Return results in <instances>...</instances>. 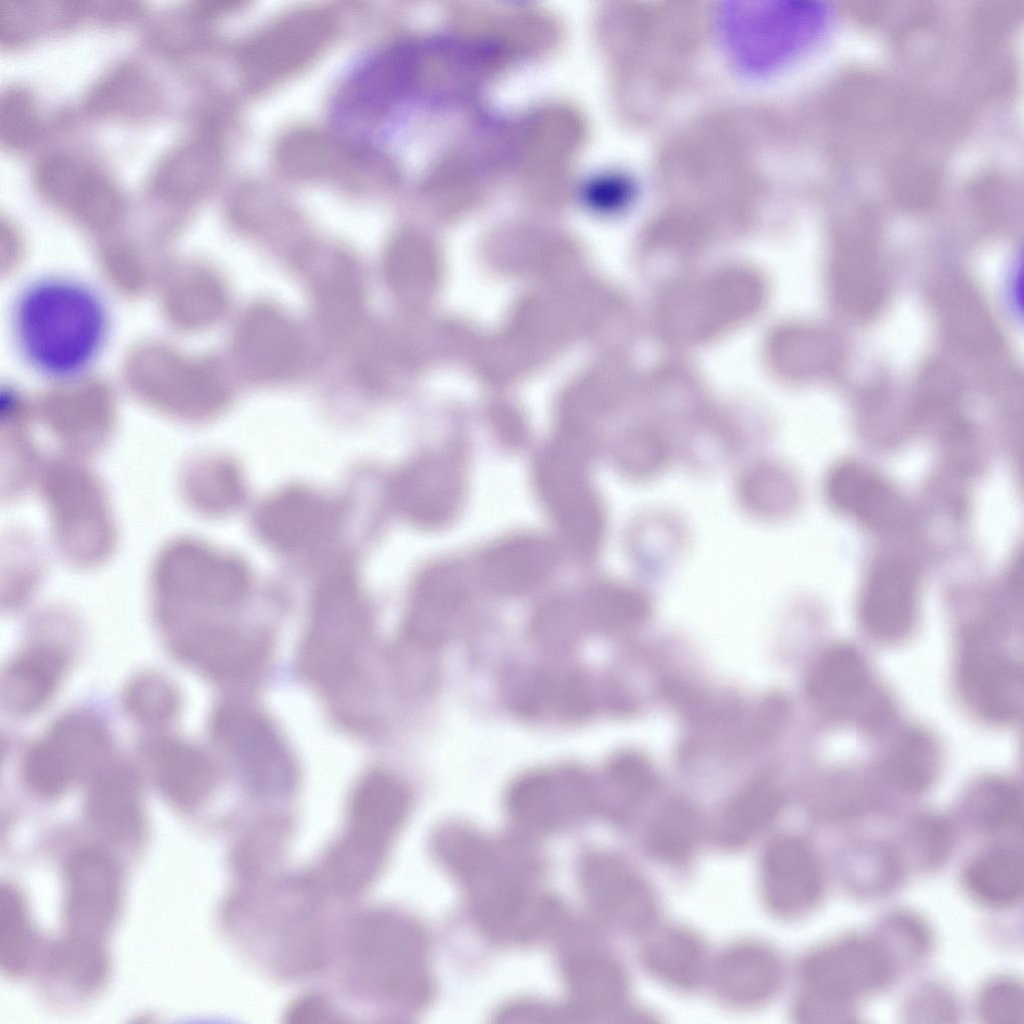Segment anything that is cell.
Segmentation results:
<instances>
[{"label":"cell","mask_w":1024,"mask_h":1024,"mask_svg":"<svg viewBox=\"0 0 1024 1024\" xmlns=\"http://www.w3.org/2000/svg\"><path fill=\"white\" fill-rule=\"evenodd\" d=\"M10 332L23 363L41 378L69 382L98 362L111 332L104 294L77 276L49 273L16 292Z\"/></svg>","instance_id":"cell-1"},{"label":"cell","mask_w":1024,"mask_h":1024,"mask_svg":"<svg viewBox=\"0 0 1024 1024\" xmlns=\"http://www.w3.org/2000/svg\"><path fill=\"white\" fill-rule=\"evenodd\" d=\"M519 848L463 826L448 827L434 839L437 857L462 883L481 926L504 941L529 932L547 901L532 887L535 862Z\"/></svg>","instance_id":"cell-2"},{"label":"cell","mask_w":1024,"mask_h":1024,"mask_svg":"<svg viewBox=\"0 0 1024 1024\" xmlns=\"http://www.w3.org/2000/svg\"><path fill=\"white\" fill-rule=\"evenodd\" d=\"M348 982L387 1010L413 1013L431 998L429 946L423 927L392 907H374L348 923L343 940Z\"/></svg>","instance_id":"cell-3"},{"label":"cell","mask_w":1024,"mask_h":1024,"mask_svg":"<svg viewBox=\"0 0 1024 1024\" xmlns=\"http://www.w3.org/2000/svg\"><path fill=\"white\" fill-rule=\"evenodd\" d=\"M825 21V8L811 0H730L716 8L714 24L732 63L763 76L809 48Z\"/></svg>","instance_id":"cell-4"},{"label":"cell","mask_w":1024,"mask_h":1024,"mask_svg":"<svg viewBox=\"0 0 1024 1024\" xmlns=\"http://www.w3.org/2000/svg\"><path fill=\"white\" fill-rule=\"evenodd\" d=\"M503 133L506 170L520 191L535 198H561L572 182V163L586 124L580 110L550 100L529 108Z\"/></svg>","instance_id":"cell-5"},{"label":"cell","mask_w":1024,"mask_h":1024,"mask_svg":"<svg viewBox=\"0 0 1024 1024\" xmlns=\"http://www.w3.org/2000/svg\"><path fill=\"white\" fill-rule=\"evenodd\" d=\"M41 491L52 538L63 559L78 568H93L111 555L116 526L111 505L96 475L78 458L48 463Z\"/></svg>","instance_id":"cell-6"},{"label":"cell","mask_w":1024,"mask_h":1024,"mask_svg":"<svg viewBox=\"0 0 1024 1024\" xmlns=\"http://www.w3.org/2000/svg\"><path fill=\"white\" fill-rule=\"evenodd\" d=\"M368 609L346 563L328 570L314 593L300 665L305 676L322 687H335L351 674L368 626Z\"/></svg>","instance_id":"cell-7"},{"label":"cell","mask_w":1024,"mask_h":1024,"mask_svg":"<svg viewBox=\"0 0 1024 1024\" xmlns=\"http://www.w3.org/2000/svg\"><path fill=\"white\" fill-rule=\"evenodd\" d=\"M535 480L540 497L570 547L592 556L603 534V515L587 475V446L569 432L539 454Z\"/></svg>","instance_id":"cell-8"},{"label":"cell","mask_w":1024,"mask_h":1024,"mask_svg":"<svg viewBox=\"0 0 1024 1024\" xmlns=\"http://www.w3.org/2000/svg\"><path fill=\"white\" fill-rule=\"evenodd\" d=\"M153 592L177 605L223 608L247 593L243 563L195 538H178L158 554L151 574Z\"/></svg>","instance_id":"cell-9"},{"label":"cell","mask_w":1024,"mask_h":1024,"mask_svg":"<svg viewBox=\"0 0 1024 1024\" xmlns=\"http://www.w3.org/2000/svg\"><path fill=\"white\" fill-rule=\"evenodd\" d=\"M109 732L88 713L60 718L32 747L24 762V780L41 797H55L81 780L94 778L106 766Z\"/></svg>","instance_id":"cell-10"},{"label":"cell","mask_w":1024,"mask_h":1024,"mask_svg":"<svg viewBox=\"0 0 1024 1024\" xmlns=\"http://www.w3.org/2000/svg\"><path fill=\"white\" fill-rule=\"evenodd\" d=\"M121 882L115 862L104 852L81 849L64 871V933L59 944L106 951L104 938L116 917Z\"/></svg>","instance_id":"cell-11"},{"label":"cell","mask_w":1024,"mask_h":1024,"mask_svg":"<svg viewBox=\"0 0 1024 1024\" xmlns=\"http://www.w3.org/2000/svg\"><path fill=\"white\" fill-rule=\"evenodd\" d=\"M212 731L254 790L281 796L293 788L296 767L290 751L259 712L241 704H225L213 716Z\"/></svg>","instance_id":"cell-12"},{"label":"cell","mask_w":1024,"mask_h":1024,"mask_svg":"<svg viewBox=\"0 0 1024 1024\" xmlns=\"http://www.w3.org/2000/svg\"><path fill=\"white\" fill-rule=\"evenodd\" d=\"M337 22L320 9L292 13L250 40L240 70L251 89H263L299 71L319 56L336 33Z\"/></svg>","instance_id":"cell-13"},{"label":"cell","mask_w":1024,"mask_h":1024,"mask_svg":"<svg viewBox=\"0 0 1024 1024\" xmlns=\"http://www.w3.org/2000/svg\"><path fill=\"white\" fill-rule=\"evenodd\" d=\"M957 670L962 697L978 716L1006 724L1020 714L1022 668L990 631L975 627L965 632Z\"/></svg>","instance_id":"cell-14"},{"label":"cell","mask_w":1024,"mask_h":1024,"mask_svg":"<svg viewBox=\"0 0 1024 1024\" xmlns=\"http://www.w3.org/2000/svg\"><path fill=\"white\" fill-rule=\"evenodd\" d=\"M448 16L453 31L491 46L509 62L546 55L563 36L559 18L535 6L461 3L449 8Z\"/></svg>","instance_id":"cell-15"},{"label":"cell","mask_w":1024,"mask_h":1024,"mask_svg":"<svg viewBox=\"0 0 1024 1024\" xmlns=\"http://www.w3.org/2000/svg\"><path fill=\"white\" fill-rule=\"evenodd\" d=\"M409 808V792L397 777L371 772L353 790L346 827L335 840L355 858L386 865Z\"/></svg>","instance_id":"cell-16"},{"label":"cell","mask_w":1024,"mask_h":1024,"mask_svg":"<svg viewBox=\"0 0 1024 1024\" xmlns=\"http://www.w3.org/2000/svg\"><path fill=\"white\" fill-rule=\"evenodd\" d=\"M895 964L877 940L844 937L811 952L803 961L805 988L852 1000L884 988Z\"/></svg>","instance_id":"cell-17"},{"label":"cell","mask_w":1024,"mask_h":1024,"mask_svg":"<svg viewBox=\"0 0 1024 1024\" xmlns=\"http://www.w3.org/2000/svg\"><path fill=\"white\" fill-rule=\"evenodd\" d=\"M593 787L577 769L535 770L521 775L507 793V806L521 827L551 831L595 809Z\"/></svg>","instance_id":"cell-18"},{"label":"cell","mask_w":1024,"mask_h":1024,"mask_svg":"<svg viewBox=\"0 0 1024 1024\" xmlns=\"http://www.w3.org/2000/svg\"><path fill=\"white\" fill-rule=\"evenodd\" d=\"M463 476L457 461L448 455H427L405 466L394 477L391 501L410 523L427 529L440 528L454 519L463 499Z\"/></svg>","instance_id":"cell-19"},{"label":"cell","mask_w":1024,"mask_h":1024,"mask_svg":"<svg viewBox=\"0 0 1024 1024\" xmlns=\"http://www.w3.org/2000/svg\"><path fill=\"white\" fill-rule=\"evenodd\" d=\"M277 158L285 171L301 178H329L346 185L375 187L390 184L393 177L385 162L317 131L287 135L279 145Z\"/></svg>","instance_id":"cell-20"},{"label":"cell","mask_w":1024,"mask_h":1024,"mask_svg":"<svg viewBox=\"0 0 1024 1024\" xmlns=\"http://www.w3.org/2000/svg\"><path fill=\"white\" fill-rule=\"evenodd\" d=\"M823 882L818 857L803 839L779 835L767 845L761 862V885L773 913L793 918L809 912L822 895Z\"/></svg>","instance_id":"cell-21"},{"label":"cell","mask_w":1024,"mask_h":1024,"mask_svg":"<svg viewBox=\"0 0 1024 1024\" xmlns=\"http://www.w3.org/2000/svg\"><path fill=\"white\" fill-rule=\"evenodd\" d=\"M918 607V580L900 557L879 561L869 573L859 600L863 628L875 641L895 644L913 629Z\"/></svg>","instance_id":"cell-22"},{"label":"cell","mask_w":1024,"mask_h":1024,"mask_svg":"<svg viewBox=\"0 0 1024 1024\" xmlns=\"http://www.w3.org/2000/svg\"><path fill=\"white\" fill-rule=\"evenodd\" d=\"M336 507L319 493L291 486L269 497L257 510L255 529L274 549L299 551L322 541L335 527Z\"/></svg>","instance_id":"cell-23"},{"label":"cell","mask_w":1024,"mask_h":1024,"mask_svg":"<svg viewBox=\"0 0 1024 1024\" xmlns=\"http://www.w3.org/2000/svg\"><path fill=\"white\" fill-rule=\"evenodd\" d=\"M504 167L502 133L498 138L473 137L447 150L427 171L420 188L435 201H475L496 187Z\"/></svg>","instance_id":"cell-24"},{"label":"cell","mask_w":1024,"mask_h":1024,"mask_svg":"<svg viewBox=\"0 0 1024 1024\" xmlns=\"http://www.w3.org/2000/svg\"><path fill=\"white\" fill-rule=\"evenodd\" d=\"M301 351L298 329L282 310L266 303L248 309L237 338L239 363L248 379L268 382L286 376Z\"/></svg>","instance_id":"cell-25"},{"label":"cell","mask_w":1024,"mask_h":1024,"mask_svg":"<svg viewBox=\"0 0 1024 1024\" xmlns=\"http://www.w3.org/2000/svg\"><path fill=\"white\" fill-rule=\"evenodd\" d=\"M584 888L609 919L634 931L647 930L656 916V900L643 878L618 857L589 855L582 869Z\"/></svg>","instance_id":"cell-26"},{"label":"cell","mask_w":1024,"mask_h":1024,"mask_svg":"<svg viewBox=\"0 0 1024 1024\" xmlns=\"http://www.w3.org/2000/svg\"><path fill=\"white\" fill-rule=\"evenodd\" d=\"M468 596V579L457 564L443 562L418 578L404 621V635L413 645L428 649L449 634Z\"/></svg>","instance_id":"cell-27"},{"label":"cell","mask_w":1024,"mask_h":1024,"mask_svg":"<svg viewBox=\"0 0 1024 1024\" xmlns=\"http://www.w3.org/2000/svg\"><path fill=\"white\" fill-rule=\"evenodd\" d=\"M807 690L816 708L831 719L849 721L872 715L875 696L869 669L851 646L827 649L812 668Z\"/></svg>","instance_id":"cell-28"},{"label":"cell","mask_w":1024,"mask_h":1024,"mask_svg":"<svg viewBox=\"0 0 1024 1024\" xmlns=\"http://www.w3.org/2000/svg\"><path fill=\"white\" fill-rule=\"evenodd\" d=\"M557 563V550L548 540L517 535L494 544L483 554L480 577L495 594L519 595L545 582Z\"/></svg>","instance_id":"cell-29"},{"label":"cell","mask_w":1024,"mask_h":1024,"mask_svg":"<svg viewBox=\"0 0 1024 1024\" xmlns=\"http://www.w3.org/2000/svg\"><path fill=\"white\" fill-rule=\"evenodd\" d=\"M712 976L715 991L726 1004L753 1008L777 993L783 967L767 946L743 942L728 948L719 957Z\"/></svg>","instance_id":"cell-30"},{"label":"cell","mask_w":1024,"mask_h":1024,"mask_svg":"<svg viewBox=\"0 0 1024 1024\" xmlns=\"http://www.w3.org/2000/svg\"><path fill=\"white\" fill-rule=\"evenodd\" d=\"M827 494L840 511L876 529L896 526L903 504L896 490L878 472L856 462H843L830 472Z\"/></svg>","instance_id":"cell-31"},{"label":"cell","mask_w":1024,"mask_h":1024,"mask_svg":"<svg viewBox=\"0 0 1024 1024\" xmlns=\"http://www.w3.org/2000/svg\"><path fill=\"white\" fill-rule=\"evenodd\" d=\"M176 652L202 674L229 681L251 672L260 662L263 648L259 640L239 630L201 625L178 639Z\"/></svg>","instance_id":"cell-32"},{"label":"cell","mask_w":1024,"mask_h":1024,"mask_svg":"<svg viewBox=\"0 0 1024 1024\" xmlns=\"http://www.w3.org/2000/svg\"><path fill=\"white\" fill-rule=\"evenodd\" d=\"M316 314L324 332L345 340L359 328L364 310L360 274L346 254L335 252L314 277Z\"/></svg>","instance_id":"cell-33"},{"label":"cell","mask_w":1024,"mask_h":1024,"mask_svg":"<svg viewBox=\"0 0 1024 1024\" xmlns=\"http://www.w3.org/2000/svg\"><path fill=\"white\" fill-rule=\"evenodd\" d=\"M92 780L86 805L91 825L111 840H135L142 828V807L133 771L124 766H106Z\"/></svg>","instance_id":"cell-34"},{"label":"cell","mask_w":1024,"mask_h":1024,"mask_svg":"<svg viewBox=\"0 0 1024 1024\" xmlns=\"http://www.w3.org/2000/svg\"><path fill=\"white\" fill-rule=\"evenodd\" d=\"M561 969L572 996L571 1016H607L623 1003L626 979L612 959L576 949L563 956Z\"/></svg>","instance_id":"cell-35"},{"label":"cell","mask_w":1024,"mask_h":1024,"mask_svg":"<svg viewBox=\"0 0 1024 1024\" xmlns=\"http://www.w3.org/2000/svg\"><path fill=\"white\" fill-rule=\"evenodd\" d=\"M153 778L171 801L185 806L201 802L212 790L215 770L208 756L189 742L166 739L151 754Z\"/></svg>","instance_id":"cell-36"},{"label":"cell","mask_w":1024,"mask_h":1024,"mask_svg":"<svg viewBox=\"0 0 1024 1024\" xmlns=\"http://www.w3.org/2000/svg\"><path fill=\"white\" fill-rule=\"evenodd\" d=\"M66 660L54 647L32 648L6 669L2 698L10 711L27 715L39 710L52 697L64 674Z\"/></svg>","instance_id":"cell-37"},{"label":"cell","mask_w":1024,"mask_h":1024,"mask_svg":"<svg viewBox=\"0 0 1024 1024\" xmlns=\"http://www.w3.org/2000/svg\"><path fill=\"white\" fill-rule=\"evenodd\" d=\"M180 482L185 503L192 510L206 516H219L232 511L244 495L238 468L223 457L203 456L187 462L181 472Z\"/></svg>","instance_id":"cell-38"},{"label":"cell","mask_w":1024,"mask_h":1024,"mask_svg":"<svg viewBox=\"0 0 1024 1024\" xmlns=\"http://www.w3.org/2000/svg\"><path fill=\"white\" fill-rule=\"evenodd\" d=\"M964 888L977 902L994 909L1014 906L1023 896L1022 855L998 847L975 856L962 874Z\"/></svg>","instance_id":"cell-39"},{"label":"cell","mask_w":1024,"mask_h":1024,"mask_svg":"<svg viewBox=\"0 0 1024 1024\" xmlns=\"http://www.w3.org/2000/svg\"><path fill=\"white\" fill-rule=\"evenodd\" d=\"M642 961L658 980L677 989L698 984L704 973L705 953L698 938L683 928H667L644 946Z\"/></svg>","instance_id":"cell-40"},{"label":"cell","mask_w":1024,"mask_h":1024,"mask_svg":"<svg viewBox=\"0 0 1024 1024\" xmlns=\"http://www.w3.org/2000/svg\"><path fill=\"white\" fill-rule=\"evenodd\" d=\"M782 796L762 777L742 788L726 806L718 829V840L726 848H739L751 841L777 816Z\"/></svg>","instance_id":"cell-41"},{"label":"cell","mask_w":1024,"mask_h":1024,"mask_svg":"<svg viewBox=\"0 0 1024 1024\" xmlns=\"http://www.w3.org/2000/svg\"><path fill=\"white\" fill-rule=\"evenodd\" d=\"M940 762L934 738L925 731L912 729L902 733L891 745L883 762V774L898 790L919 794L936 780Z\"/></svg>","instance_id":"cell-42"},{"label":"cell","mask_w":1024,"mask_h":1024,"mask_svg":"<svg viewBox=\"0 0 1024 1024\" xmlns=\"http://www.w3.org/2000/svg\"><path fill=\"white\" fill-rule=\"evenodd\" d=\"M218 149L208 139L187 140L160 161L154 185L171 196H187L207 188L218 168Z\"/></svg>","instance_id":"cell-43"},{"label":"cell","mask_w":1024,"mask_h":1024,"mask_svg":"<svg viewBox=\"0 0 1024 1024\" xmlns=\"http://www.w3.org/2000/svg\"><path fill=\"white\" fill-rule=\"evenodd\" d=\"M963 814L977 830L999 833L1022 822V795L1010 780L989 777L977 782L966 794Z\"/></svg>","instance_id":"cell-44"},{"label":"cell","mask_w":1024,"mask_h":1024,"mask_svg":"<svg viewBox=\"0 0 1024 1024\" xmlns=\"http://www.w3.org/2000/svg\"><path fill=\"white\" fill-rule=\"evenodd\" d=\"M701 823L697 813L684 802L666 805L653 819L646 833V848L656 859L680 863L688 859L699 843Z\"/></svg>","instance_id":"cell-45"},{"label":"cell","mask_w":1024,"mask_h":1024,"mask_svg":"<svg viewBox=\"0 0 1024 1024\" xmlns=\"http://www.w3.org/2000/svg\"><path fill=\"white\" fill-rule=\"evenodd\" d=\"M35 948V934L21 892L11 883L0 886V963L15 975L28 968Z\"/></svg>","instance_id":"cell-46"},{"label":"cell","mask_w":1024,"mask_h":1024,"mask_svg":"<svg viewBox=\"0 0 1024 1024\" xmlns=\"http://www.w3.org/2000/svg\"><path fill=\"white\" fill-rule=\"evenodd\" d=\"M584 622L603 629L627 628L642 622L649 606L637 591L614 585H601L585 594L580 601Z\"/></svg>","instance_id":"cell-47"},{"label":"cell","mask_w":1024,"mask_h":1024,"mask_svg":"<svg viewBox=\"0 0 1024 1024\" xmlns=\"http://www.w3.org/2000/svg\"><path fill=\"white\" fill-rule=\"evenodd\" d=\"M176 686L158 673H143L127 686L125 703L137 720L147 724H163L175 717L180 708Z\"/></svg>","instance_id":"cell-48"},{"label":"cell","mask_w":1024,"mask_h":1024,"mask_svg":"<svg viewBox=\"0 0 1024 1024\" xmlns=\"http://www.w3.org/2000/svg\"><path fill=\"white\" fill-rule=\"evenodd\" d=\"M877 940L896 966L899 960L921 959L931 945V935L925 923L916 915L898 911L887 916L880 927Z\"/></svg>","instance_id":"cell-49"},{"label":"cell","mask_w":1024,"mask_h":1024,"mask_svg":"<svg viewBox=\"0 0 1024 1024\" xmlns=\"http://www.w3.org/2000/svg\"><path fill=\"white\" fill-rule=\"evenodd\" d=\"M978 1010L987 1023L1022 1024L1024 993L1021 982L1008 976L990 980L979 995Z\"/></svg>","instance_id":"cell-50"},{"label":"cell","mask_w":1024,"mask_h":1024,"mask_svg":"<svg viewBox=\"0 0 1024 1024\" xmlns=\"http://www.w3.org/2000/svg\"><path fill=\"white\" fill-rule=\"evenodd\" d=\"M906 844L913 860L922 868L941 864L950 852L952 831L940 817L926 815L918 818L909 828Z\"/></svg>","instance_id":"cell-51"},{"label":"cell","mask_w":1024,"mask_h":1024,"mask_svg":"<svg viewBox=\"0 0 1024 1024\" xmlns=\"http://www.w3.org/2000/svg\"><path fill=\"white\" fill-rule=\"evenodd\" d=\"M8 552V599L25 597L43 576V559L33 539L25 533L8 537Z\"/></svg>","instance_id":"cell-52"},{"label":"cell","mask_w":1024,"mask_h":1024,"mask_svg":"<svg viewBox=\"0 0 1024 1024\" xmlns=\"http://www.w3.org/2000/svg\"><path fill=\"white\" fill-rule=\"evenodd\" d=\"M38 117L31 95L22 88L8 89L0 102V134L13 147H23L36 136Z\"/></svg>","instance_id":"cell-53"},{"label":"cell","mask_w":1024,"mask_h":1024,"mask_svg":"<svg viewBox=\"0 0 1024 1024\" xmlns=\"http://www.w3.org/2000/svg\"><path fill=\"white\" fill-rule=\"evenodd\" d=\"M607 774L614 788L630 801L642 799L656 786V777L649 764L631 752L615 756L608 765Z\"/></svg>","instance_id":"cell-54"},{"label":"cell","mask_w":1024,"mask_h":1024,"mask_svg":"<svg viewBox=\"0 0 1024 1024\" xmlns=\"http://www.w3.org/2000/svg\"><path fill=\"white\" fill-rule=\"evenodd\" d=\"M904 1016L910 1022H953L958 1016L956 999L945 987L928 984L917 989L907 1000Z\"/></svg>","instance_id":"cell-55"},{"label":"cell","mask_w":1024,"mask_h":1024,"mask_svg":"<svg viewBox=\"0 0 1024 1024\" xmlns=\"http://www.w3.org/2000/svg\"><path fill=\"white\" fill-rule=\"evenodd\" d=\"M795 1016L804 1023H844L852 1021V1000L831 993L806 989L796 1002Z\"/></svg>","instance_id":"cell-56"},{"label":"cell","mask_w":1024,"mask_h":1024,"mask_svg":"<svg viewBox=\"0 0 1024 1024\" xmlns=\"http://www.w3.org/2000/svg\"><path fill=\"white\" fill-rule=\"evenodd\" d=\"M107 80L95 93L96 104L101 107L130 110L133 102L137 105L141 98L147 100L149 96V87L134 71H118Z\"/></svg>","instance_id":"cell-57"},{"label":"cell","mask_w":1024,"mask_h":1024,"mask_svg":"<svg viewBox=\"0 0 1024 1024\" xmlns=\"http://www.w3.org/2000/svg\"><path fill=\"white\" fill-rule=\"evenodd\" d=\"M634 184L622 174H604L598 176L588 186L591 200L598 204L614 205L628 199L633 192Z\"/></svg>","instance_id":"cell-58"},{"label":"cell","mask_w":1024,"mask_h":1024,"mask_svg":"<svg viewBox=\"0 0 1024 1024\" xmlns=\"http://www.w3.org/2000/svg\"><path fill=\"white\" fill-rule=\"evenodd\" d=\"M34 26V12L24 2H8L0 8L1 36L8 40L25 37Z\"/></svg>","instance_id":"cell-59"},{"label":"cell","mask_w":1024,"mask_h":1024,"mask_svg":"<svg viewBox=\"0 0 1024 1024\" xmlns=\"http://www.w3.org/2000/svg\"><path fill=\"white\" fill-rule=\"evenodd\" d=\"M287 1016L291 1021L295 1018L300 1022L326 1021V1018L338 1016L327 999L317 994H307L295 1000L289 1008ZM333 1020V1019H332Z\"/></svg>","instance_id":"cell-60"}]
</instances>
